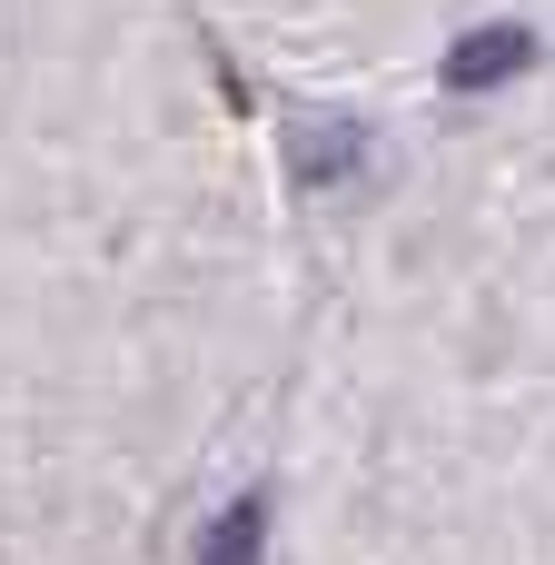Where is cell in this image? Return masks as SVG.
Instances as JSON below:
<instances>
[{"instance_id":"obj_2","label":"cell","mask_w":555,"mask_h":565,"mask_svg":"<svg viewBox=\"0 0 555 565\" xmlns=\"http://www.w3.org/2000/svg\"><path fill=\"white\" fill-rule=\"evenodd\" d=\"M199 565H268V497H238V507L209 526Z\"/></svg>"},{"instance_id":"obj_3","label":"cell","mask_w":555,"mask_h":565,"mask_svg":"<svg viewBox=\"0 0 555 565\" xmlns=\"http://www.w3.org/2000/svg\"><path fill=\"white\" fill-rule=\"evenodd\" d=\"M357 159H367V139H357V129H298V149H288L298 189H328V179H357Z\"/></svg>"},{"instance_id":"obj_1","label":"cell","mask_w":555,"mask_h":565,"mask_svg":"<svg viewBox=\"0 0 555 565\" xmlns=\"http://www.w3.org/2000/svg\"><path fill=\"white\" fill-rule=\"evenodd\" d=\"M516 70H536V30H526V20H487V30H467V40L447 50V89H457V99L506 89Z\"/></svg>"}]
</instances>
